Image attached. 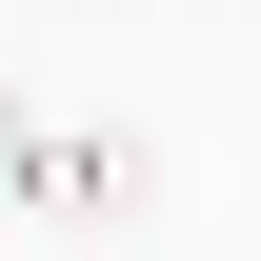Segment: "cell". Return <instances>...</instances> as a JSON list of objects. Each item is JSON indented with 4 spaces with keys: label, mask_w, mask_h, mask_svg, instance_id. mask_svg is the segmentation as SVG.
Returning a JSON list of instances; mask_svg holds the SVG:
<instances>
[{
    "label": "cell",
    "mask_w": 261,
    "mask_h": 261,
    "mask_svg": "<svg viewBox=\"0 0 261 261\" xmlns=\"http://www.w3.org/2000/svg\"><path fill=\"white\" fill-rule=\"evenodd\" d=\"M20 201L40 221H141V141H20Z\"/></svg>",
    "instance_id": "6da1fadb"
},
{
    "label": "cell",
    "mask_w": 261,
    "mask_h": 261,
    "mask_svg": "<svg viewBox=\"0 0 261 261\" xmlns=\"http://www.w3.org/2000/svg\"><path fill=\"white\" fill-rule=\"evenodd\" d=\"M0 201H20V121H0Z\"/></svg>",
    "instance_id": "7a4b0ae2"
}]
</instances>
